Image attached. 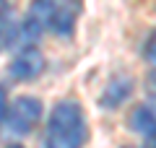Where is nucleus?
Returning <instances> with one entry per match:
<instances>
[{"label":"nucleus","mask_w":156,"mask_h":148,"mask_svg":"<svg viewBox=\"0 0 156 148\" xmlns=\"http://www.w3.org/2000/svg\"><path fill=\"white\" fill-rule=\"evenodd\" d=\"M89 140V122L76 99H62L52 107L47 120L44 148H83Z\"/></svg>","instance_id":"1"},{"label":"nucleus","mask_w":156,"mask_h":148,"mask_svg":"<svg viewBox=\"0 0 156 148\" xmlns=\"http://www.w3.org/2000/svg\"><path fill=\"white\" fill-rule=\"evenodd\" d=\"M42 99L31 96V93H23V96H16L13 101H8V112H5V130L11 135H29L34 130V125L42 117Z\"/></svg>","instance_id":"2"},{"label":"nucleus","mask_w":156,"mask_h":148,"mask_svg":"<svg viewBox=\"0 0 156 148\" xmlns=\"http://www.w3.org/2000/svg\"><path fill=\"white\" fill-rule=\"evenodd\" d=\"M42 70H44V55L37 47L18 49L16 57L11 60V65H8V73L16 81H34V78L42 76Z\"/></svg>","instance_id":"3"},{"label":"nucleus","mask_w":156,"mask_h":148,"mask_svg":"<svg viewBox=\"0 0 156 148\" xmlns=\"http://www.w3.org/2000/svg\"><path fill=\"white\" fill-rule=\"evenodd\" d=\"M133 86H135V81H133L130 76H115V78L104 86V91H101L99 107H101V109H117L120 104H125V101L130 99Z\"/></svg>","instance_id":"4"},{"label":"nucleus","mask_w":156,"mask_h":148,"mask_svg":"<svg viewBox=\"0 0 156 148\" xmlns=\"http://www.w3.org/2000/svg\"><path fill=\"white\" fill-rule=\"evenodd\" d=\"M128 127L133 132H138V135H143V138H151L156 132V107L154 104L135 107L128 117Z\"/></svg>","instance_id":"5"},{"label":"nucleus","mask_w":156,"mask_h":148,"mask_svg":"<svg viewBox=\"0 0 156 148\" xmlns=\"http://www.w3.org/2000/svg\"><path fill=\"white\" fill-rule=\"evenodd\" d=\"M47 29L52 34H57V37H70L73 29H76V11L57 3V11H55V16H52V21H50Z\"/></svg>","instance_id":"6"},{"label":"nucleus","mask_w":156,"mask_h":148,"mask_svg":"<svg viewBox=\"0 0 156 148\" xmlns=\"http://www.w3.org/2000/svg\"><path fill=\"white\" fill-rule=\"evenodd\" d=\"M55 11H57V0H31L26 18H31L37 26L47 29L50 21H52V16H55Z\"/></svg>","instance_id":"7"},{"label":"nucleus","mask_w":156,"mask_h":148,"mask_svg":"<svg viewBox=\"0 0 156 148\" xmlns=\"http://www.w3.org/2000/svg\"><path fill=\"white\" fill-rule=\"evenodd\" d=\"M143 55H146V60L151 62V65L156 68V29L148 34V39H146V47H143Z\"/></svg>","instance_id":"8"},{"label":"nucleus","mask_w":156,"mask_h":148,"mask_svg":"<svg viewBox=\"0 0 156 148\" xmlns=\"http://www.w3.org/2000/svg\"><path fill=\"white\" fill-rule=\"evenodd\" d=\"M5 112H8V93H5V88L0 86V122L5 120Z\"/></svg>","instance_id":"9"},{"label":"nucleus","mask_w":156,"mask_h":148,"mask_svg":"<svg viewBox=\"0 0 156 148\" xmlns=\"http://www.w3.org/2000/svg\"><path fill=\"white\" fill-rule=\"evenodd\" d=\"M148 91H151V93L156 96V68H154V70L148 73Z\"/></svg>","instance_id":"10"},{"label":"nucleus","mask_w":156,"mask_h":148,"mask_svg":"<svg viewBox=\"0 0 156 148\" xmlns=\"http://www.w3.org/2000/svg\"><path fill=\"white\" fill-rule=\"evenodd\" d=\"M60 5H65V8H78V5H81V0H60Z\"/></svg>","instance_id":"11"},{"label":"nucleus","mask_w":156,"mask_h":148,"mask_svg":"<svg viewBox=\"0 0 156 148\" xmlns=\"http://www.w3.org/2000/svg\"><path fill=\"white\" fill-rule=\"evenodd\" d=\"M8 13V0H0V18Z\"/></svg>","instance_id":"12"},{"label":"nucleus","mask_w":156,"mask_h":148,"mask_svg":"<svg viewBox=\"0 0 156 148\" xmlns=\"http://www.w3.org/2000/svg\"><path fill=\"white\" fill-rule=\"evenodd\" d=\"M146 140H148V148H156V132L151 138H146Z\"/></svg>","instance_id":"13"},{"label":"nucleus","mask_w":156,"mask_h":148,"mask_svg":"<svg viewBox=\"0 0 156 148\" xmlns=\"http://www.w3.org/2000/svg\"><path fill=\"white\" fill-rule=\"evenodd\" d=\"M8 148H23V146H8Z\"/></svg>","instance_id":"14"},{"label":"nucleus","mask_w":156,"mask_h":148,"mask_svg":"<svg viewBox=\"0 0 156 148\" xmlns=\"http://www.w3.org/2000/svg\"><path fill=\"white\" fill-rule=\"evenodd\" d=\"M125 148H138V146H125Z\"/></svg>","instance_id":"15"}]
</instances>
